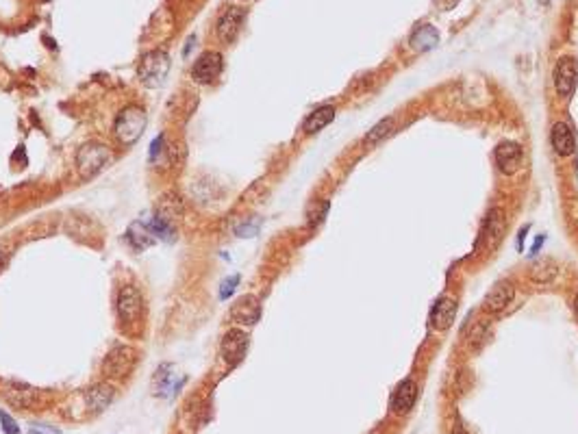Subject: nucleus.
I'll list each match as a JSON object with an SVG mask.
<instances>
[{"mask_svg":"<svg viewBox=\"0 0 578 434\" xmlns=\"http://www.w3.org/2000/svg\"><path fill=\"white\" fill-rule=\"evenodd\" d=\"M146 124H148V116L144 111V106H137V104H129L124 106L120 116L116 118V126H114V133L118 137V141L122 146H133L139 141V137L144 135L146 131Z\"/></svg>","mask_w":578,"mask_h":434,"instance_id":"f257e3e1","label":"nucleus"},{"mask_svg":"<svg viewBox=\"0 0 578 434\" xmlns=\"http://www.w3.org/2000/svg\"><path fill=\"white\" fill-rule=\"evenodd\" d=\"M111 158H114V152L109 146L89 141L76 150V170L83 178H94L109 166Z\"/></svg>","mask_w":578,"mask_h":434,"instance_id":"f03ea898","label":"nucleus"},{"mask_svg":"<svg viewBox=\"0 0 578 434\" xmlns=\"http://www.w3.org/2000/svg\"><path fill=\"white\" fill-rule=\"evenodd\" d=\"M170 72V57L164 50H150L141 54L137 64V76L146 87H161Z\"/></svg>","mask_w":578,"mask_h":434,"instance_id":"7ed1b4c3","label":"nucleus"},{"mask_svg":"<svg viewBox=\"0 0 578 434\" xmlns=\"http://www.w3.org/2000/svg\"><path fill=\"white\" fill-rule=\"evenodd\" d=\"M224 70V59L222 54L216 52V50H206L202 52L200 57L194 61L191 66V79L198 83V85H209L214 83Z\"/></svg>","mask_w":578,"mask_h":434,"instance_id":"20e7f679","label":"nucleus"},{"mask_svg":"<svg viewBox=\"0 0 578 434\" xmlns=\"http://www.w3.org/2000/svg\"><path fill=\"white\" fill-rule=\"evenodd\" d=\"M554 89L561 98H572L578 81V61L574 57H561L554 66Z\"/></svg>","mask_w":578,"mask_h":434,"instance_id":"39448f33","label":"nucleus"},{"mask_svg":"<svg viewBox=\"0 0 578 434\" xmlns=\"http://www.w3.org/2000/svg\"><path fill=\"white\" fill-rule=\"evenodd\" d=\"M135 360H137V352L133 348L118 345L107 354V358H104L102 371L111 378H120V375H126L135 367Z\"/></svg>","mask_w":578,"mask_h":434,"instance_id":"423d86ee","label":"nucleus"},{"mask_svg":"<svg viewBox=\"0 0 578 434\" xmlns=\"http://www.w3.org/2000/svg\"><path fill=\"white\" fill-rule=\"evenodd\" d=\"M522 148L513 141H502L498 143V148L494 150V158L496 166L502 174H515L522 166Z\"/></svg>","mask_w":578,"mask_h":434,"instance_id":"0eeeda50","label":"nucleus"},{"mask_svg":"<svg viewBox=\"0 0 578 434\" xmlns=\"http://www.w3.org/2000/svg\"><path fill=\"white\" fill-rule=\"evenodd\" d=\"M244 18H246V11H244V9H239V7H229V9L220 16V20H218V29H216L218 37H220L224 44L235 41V37H237L239 31H241Z\"/></svg>","mask_w":578,"mask_h":434,"instance_id":"6e6552de","label":"nucleus"},{"mask_svg":"<svg viewBox=\"0 0 578 434\" xmlns=\"http://www.w3.org/2000/svg\"><path fill=\"white\" fill-rule=\"evenodd\" d=\"M139 313H141V293L131 285L122 287L118 293V317L124 323H131L139 317Z\"/></svg>","mask_w":578,"mask_h":434,"instance_id":"1a4fd4ad","label":"nucleus"},{"mask_svg":"<svg viewBox=\"0 0 578 434\" xmlns=\"http://www.w3.org/2000/svg\"><path fill=\"white\" fill-rule=\"evenodd\" d=\"M246 348H248V335L244 333V330H229L226 335H224V339H222V358L231 365V367H235L241 358H244V354H246Z\"/></svg>","mask_w":578,"mask_h":434,"instance_id":"9d476101","label":"nucleus"},{"mask_svg":"<svg viewBox=\"0 0 578 434\" xmlns=\"http://www.w3.org/2000/svg\"><path fill=\"white\" fill-rule=\"evenodd\" d=\"M457 300L452 298H439L431 311V328L437 330V333H444L448 330L450 326L454 323V317H457Z\"/></svg>","mask_w":578,"mask_h":434,"instance_id":"9b49d317","label":"nucleus"},{"mask_svg":"<svg viewBox=\"0 0 578 434\" xmlns=\"http://www.w3.org/2000/svg\"><path fill=\"white\" fill-rule=\"evenodd\" d=\"M261 317V304L254 296L239 298L231 308V319L241 326H254Z\"/></svg>","mask_w":578,"mask_h":434,"instance_id":"f8f14e48","label":"nucleus"},{"mask_svg":"<svg viewBox=\"0 0 578 434\" xmlns=\"http://www.w3.org/2000/svg\"><path fill=\"white\" fill-rule=\"evenodd\" d=\"M513 296H515V289L509 281H500L492 287V291L485 296V302H483V308L487 313H500L504 311L511 302H513Z\"/></svg>","mask_w":578,"mask_h":434,"instance_id":"ddd939ff","label":"nucleus"},{"mask_svg":"<svg viewBox=\"0 0 578 434\" xmlns=\"http://www.w3.org/2000/svg\"><path fill=\"white\" fill-rule=\"evenodd\" d=\"M417 400V385L413 378H404L392 395V408L396 413H409Z\"/></svg>","mask_w":578,"mask_h":434,"instance_id":"4468645a","label":"nucleus"},{"mask_svg":"<svg viewBox=\"0 0 578 434\" xmlns=\"http://www.w3.org/2000/svg\"><path fill=\"white\" fill-rule=\"evenodd\" d=\"M154 215L161 217V220L168 222V224H172L174 220H179V217L183 215V200H181V196L174 193V191L164 193L159 198V202H156Z\"/></svg>","mask_w":578,"mask_h":434,"instance_id":"2eb2a0df","label":"nucleus"},{"mask_svg":"<svg viewBox=\"0 0 578 434\" xmlns=\"http://www.w3.org/2000/svg\"><path fill=\"white\" fill-rule=\"evenodd\" d=\"M550 141H552V148L559 156H569L574 154L576 150V139H574V133L567 124L559 122L552 126V135H550Z\"/></svg>","mask_w":578,"mask_h":434,"instance_id":"dca6fc26","label":"nucleus"},{"mask_svg":"<svg viewBox=\"0 0 578 434\" xmlns=\"http://www.w3.org/2000/svg\"><path fill=\"white\" fill-rule=\"evenodd\" d=\"M411 48L417 50V52H427V50H433L437 44H439V33L433 24H422L417 26L409 39Z\"/></svg>","mask_w":578,"mask_h":434,"instance_id":"f3484780","label":"nucleus"},{"mask_svg":"<svg viewBox=\"0 0 578 434\" xmlns=\"http://www.w3.org/2000/svg\"><path fill=\"white\" fill-rule=\"evenodd\" d=\"M5 400L16 408H29L35 402V391L20 383H7L5 385Z\"/></svg>","mask_w":578,"mask_h":434,"instance_id":"a211bd4d","label":"nucleus"},{"mask_svg":"<svg viewBox=\"0 0 578 434\" xmlns=\"http://www.w3.org/2000/svg\"><path fill=\"white\" fill-rule=\"evenodd\" d=\"M111 400H114V387L104 385V383L91 387V389L85 393V402H87V406H89L91 413L104 410V408H107V406L111 404Z\"/></svg>","mask_w":578,"mask_h":434,"instance_id":"6ab92c4d","label":"nucleus"},{"mask_svg":"<svg viewBox=\"0 0 578 434\" xmlns=\"http://www.w3.org/2000/svg\"><path fill=\"white\" fill-rule=\"evenodd\" d=\"M333 120H335V108L329 106V104H327V106H320V108H315V111L304 120L302 131L309 133V135H313V133L322 131L324 126H329Z\"/></svg>","mask_w":578,"mask_h":434,"instance_id":"aec40b11","label":"nucleus"},{"mask_svg":"<svg viewBox=\"0 0 578 434\" xmlns=\"http://www.w3.org/2000/svg\"><path fill=\"white\" fill-rule=\"evenodd\" d=\"M557 276H559V265L550 258L537 261L531 267V281L537 285H550Z\"/></svg>","mask_w":578,"mask_h":434,"instance_id":"412c9836","label":"nucleus"},{"mask_svg":"<svg viewBox=\"0 0 578 434\" xmlns=\"http://www.w3.org/2000/svg\"><path fill=\"white\" fill-rule=\"evenodd\" d=\"M126 239L131 241V246L139 252V250H146L148 246H152L156 239H154V235L150 233V228H148V224H133L131 228H129V233H126Z\"/></svg>","mask_w":578,"mask_h":434,"instance_id":"4be33fe9","label":"nucleus"},{"mask_svg":"<svg viewBox=\"0 0 578 434\" xmlns=\"http://www.w3.org/2000/svg\"><path fill=\"white\" fill-rule=\"evenodd\" d=\"M502 231H504V217H502V211H500V208H494V211L487 215V222H485L483 233H481V241L487 237V239L494 243V241L500 239Z\"/></svg>","mask_w":578,"mask_h":434,"instance_id":"5701e85b","label":"nucleus"},{"mask_svg":"<svg viewBox=\"0 0 578 434\" xmlns=\"http://www.w3.org/2000/svg\"><path fill=\"white\" fill-rule=\"evenodd\" d=\"M148 228H150V233L154 235V239H161V241H172V239H174V228H172V224L164 222L161 217H156V215H152V220L148 222Z\"/></svg>","mask_w":578,"mask_h":434,"instance_id":"b1692460","label":"nucleus"},{"mask_svg":"<svg viewBox=\"0 0 578 434\" xmlns=\"http://www.w3.org/2000/svg\"><path fill=\"white\" fill-rule=\"evenodd\" d=\"M389 128H392V118H389V120H381V122H379V124H377V126L370 131V133L365 135V141H367V143H374V141H379V139H381L385 133H389Z\"/></svg>","mask_w":578,"mask_h":434,"instance_id":"393cba45","label":"nucleus"},{"mask_svg":"<svg viewBox=\"0 0 578 434\" xmlns=\"http://www.w3.org/2000/svg\"><path fill=\"white\" fill-rule=\"evenodd\" d=\"M0 423H3V432H5V434H20V428H18L16 419H14L9 413L0 410Z\"/></svg>","mask_w":578,"mask_h":434,"instance_id":"a878e982","label":"nucleus"},{"mask_svg":"<svg viewBox=\"0 0 578 434\" xmlns=\"http://www.w3.org/2000/svg\"><path fill=\"white\" fill-rule=\"evenodd\" d=\"M237 285H239V276H237V274L231 276V278H226V281L222 283V287H220V300H229V298L233 296V291H235Z\"/></svg>","mask_w":578,"mask_h":434,"instance_id":"bb28decb","label":"nucleus"},{"mask_svg":"<svg viewBox=\"0 0 578 434\" xmlns=\"http://www.w3.org/2000/svg\"><path fill=\"white\" fill-rule=\"evenodd\" d=\"M256 231H259V222H256V220L246 222V224H239V226L235 228L237 237H254V235H256Z\"/></svg>","mask_w":578,"mask_h":434,"instance_id":"cd10ccee","label":"nucleus"},{"mask_svg":"<svg viewBox=\"0 0 578 434\" xmlns=\"http://www.w3.org/2000/svg\"><path fill=\"white\" fill-rule=\"evenodd\" d=\"M327 213H329V202H320V206L315 208V213L309 215V224H311V226L320 224V222L324 220V215H327Z\"/></svg>","mask_w":578,"mask_h":434,"instance_id":"c85d7f7f","label":"nucleus"},{"mask_svg":"<svg viewBox=\"0 0 578 434\" xmlns=\"http://www.w3.org/2000/svg\"><path fill=\"white\" fill-rule=\"evenodd\" d=\"M164 141H166V135L161 133V135H156L154 139H152V143H150V161H154L156 156H159L161 152H164Z\"/></svg>","mask_w":578,"mask_h":434,"instance_id":"c756f323","label":"nucleus"},{"mask_svg":"<svg viewBox=\"0 0 578 434\" xmlns=\"http://www.w3.org/2000/svg\"><path fill=\"white\" fill-rule=\"evenodd\" d=\"M29 434H61L57 428H50V425H46V423H33L31 428H29Z\"/></svg>","mask_w":578,"mask_h":434,"instance_id":"7c9ffc66","label":"nucleus"},{"mask_svg":"<svg viewBox=\"0 0 578 434\" xmlns=\"http://www.w3.org/2000/svg\"><path fill=\"white\" fill-rule=\"evenodd\" d=\"M7 258H9V252H7L3 246H0V269H3V267L7 265Z\"/></svg>","mask_w":578,"mask_h":434,"instance_id":"2f4dec72","label":"nucleus"},{"mask_svg":"<svg viewBox=\"0 0 578 434\" xmlns=\"http://www.w3.org/2000/svg\"><path fill=\"white\" fill-rule=\"evenodd\" d=\"M542 243H544V235H542V237H539V239H537V241H535V246H533V250H531V252H533V254H535V252H537V250H539V246H542Z\"/></svg>","mask_w":578,"mask_h":434,"instance_id":"473e14b6","label":"nucleus"},{"mask_svg":"<svg viewBox=\"0 0 578 434\" xmlns=\"http://www.w3.org/2000/svg\"><path fill=\"white\" fill-rule=\"evenodd\" d=\"M452 434H469V432H465L463 428H454V430H452Z\"/></svg>","mask_w":578,"mask_h":434,"instance_id":"72a5a7b5","label":"nucleus"},{"mask_svg":"<svg viewBox=\"0 0 578 434\" xmlns=\"http://www.w3.org/2000/svg\"><path fill=\"white\" fill-rule=\"evenodd\" d=\"M574 308H576V315H578V296H576V302H574Z\"/></svg>","mask_w":578,"mask_h":434,"instance_id":"f704fd0d","label":"nucleus"}]
</instances>
